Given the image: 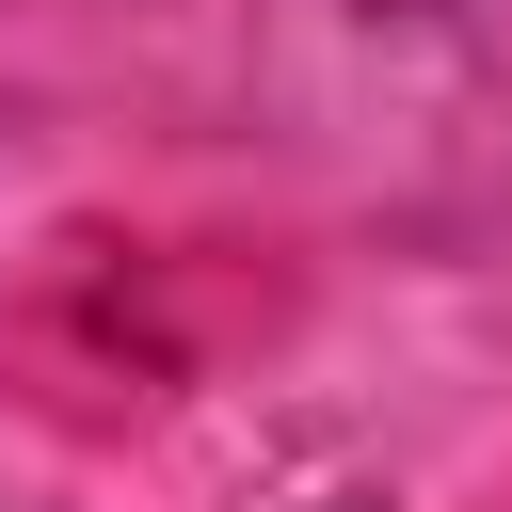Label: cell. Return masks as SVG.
Here are the masks:
<instances>
[]
</instances>
